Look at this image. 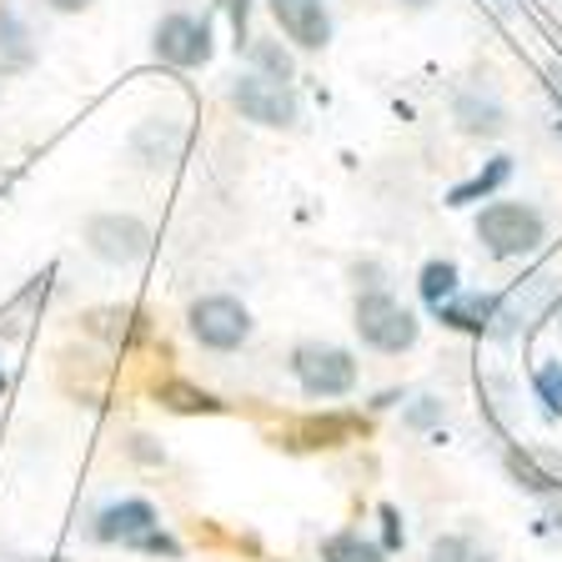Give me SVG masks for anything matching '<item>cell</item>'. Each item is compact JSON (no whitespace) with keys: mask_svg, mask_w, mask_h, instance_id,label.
<instances>
[{"mask_svg":"<svg viewBox=\"0 0 562 562\" xmlns=\"http://www.w3.org/2000/svg\"><path fill=\"white\" fill-rule=\"evenodd\" d=\"M362 432H367L362 417H306L292 432V447H341Z\"/></svg>","mask_w":562,"mask_h":562,"instance_id":"cell-10","label":"cell"},{"mask_svg":"<svg viewBox=\"0 0 562 562\" xmlns=\"http://www.w3.org/2000/svg\"><path fill=\"white\" fill-rule=\"evenodd\" d=\"M156 402L171 412H222V402L211 397V392H201V386L191 382H161L156 386Z\"/></svg>","mask_w":562,"mask_h":562,"instance_id":"cell-12","label":"cell"},{"mask_svg":"<svg viewBox=\"0 0 562 562\" xmlns=\"http://www.w3.org/2000/svg\"><path fill=\"white\" fill-rule=\"evenodd\" d=\"M131 548H140V552H161V558H176V552H181L171 538H166V532H156V527H151V532H146V538H136V542H131Z\"/></svg>","mask_w":562,"mask_h":562,"instance_id":"cell-21","label":"cell"},{"mask_svg":"<svg viewBox=\"0 0 562 562\" xmlns=\"http://www.w3.org/2000/svg\"><path fill=\"white\" fill-rule=\"evenodd\" d=\"M437 312H442L447 327L482 331V327H487V316H492V302H482V296H468V302H442Z\"/></svg>","mask_w":562,"mask_h":562,"instance_id":"cell-16","label":"cell"},{"mask_svg":"<svg viewBox=\"0 0 562 562\" xmlns=\"http://www.w3.org/2000/svg\"><path fill=\"white\" fill-rule=\"evenodd\" d=\"M271 15H277L281 31L306 50L331 41V21H327V5H322V0H271Z\"/></svg>","mask_w":562,"mask_h":562,"instance_id":"cell-8","label":"cell"},{"mask_svg":"<svg viewBox=\"0 0 562 562\" xmlns=\"http://www.w3.org/2000/svg\"><path fill=\"white\" fill-rule=\"evenodd\" d=\"M296 376L312 397H341L357 386V362L341 347H302L296 351Z\"/></svg>","mask_w":562,"mask_h":562,"instance_id":"cell-5","label":"cell"},{"mask_svg":"<svg viewBox=\"0 0 562 562\" xmlns=\"http://www.w3.org/2000/svg\"><path fill=\"white\" fill-rule=\"evenodd\" d=\"M538 392H542V402H548L552 412H562V367L558 362L538 372Z\"/></svg>","mask_w":562,"mask_h":562,"instance_id":"cell-19","label":"cell"},{"mask_svg":"<svg viewBox=\"0 0 562 562\" xmlns=\"http://www.w3.org/2000/svg\"><path fill=\"white\" fill-rule=\"evenodd\" d=\"M407 5H427V0H407Z\"/></svg>","mask_w":562,"mask_h":562,"instance_id":"cell-26","label":"cell"},{"mask_svg":"<svg viewBox=\"0 0 562 562\" xmlns=\"http://www.w3.org/2000/svg\"><path fill=\"white\" fill-rule=\"evenodd\" d=\"M251 56L261 60V70H267L271 81H286V76H292V56H286L281 46H271V41H257V46H251Z\"/></svg>","mask_w":562,"mask_h":562,"instance_id":"cell-18","label":"cell"},{"mask_svg":"<svg viewBox=\"0 0 562 562\" xmlns=\"http://www.w3.org/2000/svg\"><path fill=\"white\" fill-rule=\"evenodd\" d=\"M477 236L492 257H522L542 241V216L532 206H517V201H492L477 216Z\"/></svg>","mask_w":562,"mask_h":562,"instance_id":"cell-1","label":"cell"},{"mask_svg":"<svg viewBox=\"0 0 562 562\" xmlns=\"http://www.w3.org/2000/svg\"><path fill=\"white\" fill-rule=\"evenodd\" d=\"M232 101L246 121L257 126H292L296 121V101L286 91V81H271V76H241L232 86Z\"/></svg>","mask_w":562,"mask_h":562,"instance_id":"cell-4","label":"cell"},{"mask_svg":"<svg viewBox=\"0 0 562 562\" xmlns=\"http://www.w3.org/2000/svg\"><path fill=\"white\" fill-rule=\"evenodd\" d=\"M357 331H362L367 347L376 351H407L417 341V322H412L407 306H397L392 296H362L357 302Z\"/></svg>","mask_w":562,"mask_h":562,"instance_id":"cell-2","label":"cell"},{"mask_svg":"<svg viewBox=\"0 0 562 562\" xmlns=\"http://www.w3.org/2000/svg\"><path fill=\"white\" fill-rule=\"evenodd\" d=\"M156 56L171 60V66H201V60L211 56L206 21H191V15H166L161 31H156Z\"/></svg>","mask_w":562,"mask_h":562,"instance_id":"cell-7","label":"cell"},{"mask_svg":"<svg viewBox=\"0 0 562 562\" xmlns=\"http://www.w3.org/2000/svg\"><path fill=\"white\" fill-rule=\"evenodd\" d=\"M0 392H5V372H0Z\"/></svg>","mask_w":562,"mask_h":562,"instance_id":"cell-27","label":"cell"},{"mask_svg":"<svg viewBox=\"0 0 562 562\" xmlns=\"http://www.w3.org/2000/svg\"><path fill=\"white\" fill-rule=\"evenodd\" d=\"M382 522H386V548H402V522L392 507H382Z\"/></svg>","mask_w":562,"mask_h":562,"instance_id":"cell-23","label":"cell"},{"mask_svg":"<svg viewBox=\"0 0 562 562\" xmlns=\"http://www.w3.org/2000/svg\"><path fill=\"white\" fill-rule=\"evenodd\" d=\"M191 331H196L201 347L232 351L251 337V316H246V306L232 302V296H201V302L191 306Z\"/></svg>","mask_w":562,"mask_h":562,"instance_id":"cell-3","label":"cell"},{"mask_svg":"<svg viewBox=\"0 0 562 562\" xmlns=\"http://www.w3.org/2000/svg\"><path fill=\"white\" fill-rule=\"evenodd\" d=\"M457 116H462V126H468V131H482V136H497V131L507 126L503 105L477 101V95H462V101H457Z\"/></svg>","mask_w":562,"mask_h":562,"instance_id":"cell-15","label":"cell"},{"mask_svg":"<svg viewBox=\"0 0 562 562\" xmlns=\"http://www.w3.org/2000/svg\"><path fill=\"white\" fill-rule=\"evenodd\" d=\"M432 417H437V402H422V407H412V422H417V427H427Z\"/></svg>","mask_w":562,"mask_h":562,"instance_id":"cell-24","label":"cell"},{"mask_svg":"<svg viewBox=\"0 0 562 562\" xmlns=\"http://www.w3.org/2000/svg\"><path fill=\"white\" fill-rule=\"evenodd\" d=\"M50 5H56V11H86L91 0H50Z\"/></svg>","mask_w":562,"mask_h":562,"instance_id":"cell-25","label":"cell"},{"mask_svg":"<svg viewBox=\"0 0 562 562\" xmlns=\"http://www.w3.org/2000/svg\"><path fill=\"white\" fill-rule=\"evenodd\" d=\"M513 472H517V477H527V487H532V492H548L552 487V477H542V472L532 468L527 457H513Z\"/></svg>","mask_w":562,"mask_h":562,"instance_id":"cell-22","label":"cell"},{"mask_svg":"<svg viewBox=\"0 0 562 562\" xmlns=\"http://www.w3.org/2000/svg\"><path fill=\"white\" fill-rule=\"evenodd\" d=\"M422 296H427L432 306L452 302L457 296V267L452 261H427V267H422Z\"/></svg>","mask_w":562,"mask_h":562,"instance_id":"cell-17","label":"cell"},{"mask_svg":"<svg viewBox=\"0 0 562 562\" xmlns=\"http://www.w3.org/2000/svg\"><path fill=\"white\" fill-rule=\"evenodd\" d=\"M151 232L136 222V216H95L91 222V251L105 261H136L146 257Z\"/></svg>","mask_w":562,"mask_h":562,"instance_id":"cell-6","label":"cell"},{"mask_svg":"<svg viewBox=\"0 0 562 562\" xmlns=\"http://www.w3.org/2000/svg\"><path fill=\"white\" fill-rule=\"evenodd\" d=\"M322 558L327 562H382V548L357 538V532H337V538L322 542Z\"/></svg>","mask_w":562,"mask_h":562,"instance_id":"cell-14","label":"cell"},{"mask_svg":"<svg viewBox=\"0 0 562 562\" xmlns=\"http://www.w3.org/2000/svg\"><path fill=\"white\" fill-rule=\"evenodd\" d=\"M507 176H513V161H507V156H497V161L487 166V171H477L472 176V181H462V187H452V206H468V201H477V196H487V191H497L507 181Z\"/></svg>","mask_w":562,"mask_h":562,"instance_id":"cell-13","label":"cell"},{"mask_svg":"<svg viewBox=\"0 0 562 562\" xmlns=\"http://www.w3.org/2000/svg\"><path fill=\"white\" fill-rule=\"evenodd\" d=\"M31 35H25V25L15 21L11 11H0V70H21L31 66Z\"/></svg>","mask_w":562,"mask_h":562,"instance_id":"cell-11","label":"cell"},{"mask_svg":"<svg viewBox=\"0 0 562 562\" xmlns=\"http://www.w3.org/2000/svg\"><path fill=\"white\" fill-rule=\"evenodd\" d=\"M432 562H487V558H468V542L462 538H437Z\"/></svg>","mask_w":562,"mask_h":562,"instance_id":"cell-20","label":"cell"},{"mask_svg":"<svg viewBox=\"0 0 562 562\" xmlns=\"http://www.w3.org/2000/svg\"><path fill=\"white\" fill-rule=\"evenodd\" d=\"M151 527H156L151 503H136V497H131V503H111L101 517H95V538L101 542H126L131 548V542L146 538Z\"/></svg>","mask_w":562,"mask_h":562,"instance_id":"cell-9","label":"cell"}]
</instances>
